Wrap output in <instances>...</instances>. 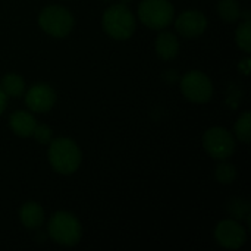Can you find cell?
<instances>
[{"instance_id":"1","label":"cell","mask_w":251,"mask_h":251,"mask_svg":"<svg viewBox=\"0 0 251 251\" xmlns=\"http://www.w3.org/2000/svg\"><path fill=\"white\" fill-rule=\"evenodd\" d=\"M49 144V162L56 172L71 175L79 168L82 156L75 141L71 138H56Z\"/></svg>"},{"instance_id":"2","label":"cell","mask_w":251,"mask_h":251,"mask_svg":"<svg viewBox=\"0 0 251 251\" xmlns=\"http://www.w3.org/2000/svg\"><path fill=\"white\" fill-rule=\"evenodd\" d=\"M103 28L112 38L126 40L135 31V18L125 4H115L103 15Z\"/></svg>"},{"instance_id":"3","label":"cell","mask_w":251,"mask_h":251,"mask_svg":"<svg viewBox=\"0 0 251 251\" xmlns=\"http://www.w3.org/2000/svg\"><path fill=\"white\" fill-rule=\"evenodd\" d=\"M49 234L57 244L71 247L79 243L82 229L79 221L74 215L68 212H57L49 222Z\"/></svg>"},{"instance_id":"4","label":"cell","mask_w":251,"mask_h":251,"mask_svg":"<svg viewBox=\"0 0 251 251\" xmlns=\"http://www.w3.org/2000/svg\"><path fill=\"white\" fill-rule=\"evenodd\" d=\"M174 6L169 0H143L138 6L140 21L151 29H163L174 19Z\"/></svg>"},{"instance_id":"5","label":"cell","mask_w":251,"mask_h":251,"mask_svg":"<svg viewBox=\"0 0 251 251\" xmlns=\"http://www.w3.org/2000/svg\"><path fill=\"white\" fill-rule=\"evenodd\" d=\"M38 24L44 32L51 37H66L74 28L72 13L60 6H47L38 16Z\"/></svg>"},{"instance_id":"6","label":"cell","mask_w":251,"mask_h":251,"mask_svg":"<svg viewBox=\"0 0 251 251\" xmlns=\"http://www.w3.org/2000/svg\"><path fill=\"white\" fill-rule=\"evenodd\" d=\"M206 151L216 160H225L235 151V140L229 131L221 126H213L203 137Z\"/></svg>"},{"instance_id":"7","label":"cell","mask_w":251,"mask_h":251,"mask_svg":"<svg viewBox=\"0 0 251 251\" xmlns=\"http://www.w3.org/2000/svg\"><path fill=\"white\" fill-rule=\"evenodd\" d=\"M184 96L193 103H207L213 94V84L210 78L200 71H190L181 81Z\"/></svg>"},{"instance_id":"8","label":"cell","mask_w":251,"mask_h":251,"mask_svg":"<svg viewBox=\"0 0 251 251\" xmlns=\"http://www.w3.org/2000/svg\"><path fill=\"white\" fill-rule=\"evenodd\" d=\"M215 238L216 241L229 250H237L240 247H243V244L246 243L247 234L246 229L237 222V221H222L219 222V225L215 229Z\"/></svg>"},{"instance_id":"9","label":"cell","mask_w":251,"mask_h":251,"mask_svg":"<svg viewBox=\"0 0 251 251\" xmlns=\"http://www.w3.org/2000/svg\"><path fill=\"white\" fill-rule=\"evenodd\" d=\"M25 103L32 112L44 113L54 106L56 93L47 84H35L28 90L25 96Z\"/></svg>"},{"instance_id":"10","label":"cell","mask_w":251,"mask_h":251,"mask_svg":"<svg viewBox=\"0 0 251 251\" xmlns=\"http://www.w3.org/2000/svg\"><path fill=\"white\" fill-rule=\"evenodd\" d=\"M175 28L181 35L187 38H194L206 31L207 18L204 16V13L199 10H187L178 16L175 22Z\"/></svg>"},{"instance_id":"11","label":"cell","mask_w":251,"mask_h":251,"mask_svg":"<svg viewBox=\"0 0 251 251\" xmlns=\"http://www.w3.org/2000/svg\"><path fill=\"white\" fill-rule=\"evenodd\" d=\"M10 128L12 131L18 135V137H31L35 126H37V122L34 119V116L28 112H15L12 113L10 119Z\"/></svg>"},{"instance_id":"12","label":"cell","mask_w":251,"mask_h":251,"mask_svg":"<svg viewBox=\"0 0 251 251\" xmlns=\"http://www.w3.org/2000/svg\"><path fill=\"white\" fill-rule=\"evenodd\" d=\"M19 219L22 222V225L28 229H35L38 228L43 221H44V212L41 209L40 204L34 203V201H29V203H25L22 207H21V212H19Z\"/></svg>"},{"instance_id":"13","label":"cell","mask_w":251,"mask_h":251,"mask_svg":"<svg viewBox=\"0 0 251 251\" xmlns=\"http://www.w3.org/2000/svg\"><path fill=\"white\" fill-rule=\"evenodd\" d=\"M156 51L163 60H172L179 51V41L171 32H162L156 38Z\"/></svg>"},{"instance_id":"14","label":"cell","mask_w":251,"mask_h":251,"mask_svg":"<svg viewBox=\"0 0 251 251\" xmlns=\"http://www.w3.org/2000/svg\"><path fill=\"white\" fill-rule=\"evenodd\" d=\"M0 88L3 90V93L6 96L10 97H19L24 91H25V81L21 75L16 74H7L4 75V78L1 79V85Z\"/></svg>"},{"instance_id":"15","label":"cell","mask_w":251,"mask_h":251,"mask_svg":"<svg viewBox=\"0 0 251 251\" xmlns=\"http://www.w3.org/2000/svg\"><path fill=\"white\" fill-rule=\"evenodd\" d=\"M218 12L225 22H235L241 16V9L237 0H221Z\"/></svg>"},{"instance_id":"16","label":"cell","mask_w":251,"mask_h":251,"mask_svg":"<svg viewBox=\"0 0 251 251\" xmlns=\"http://www.w3.org/2000/svg\"><path fill=\"white\" fill-rule=\"evenodd\" d=\"M235 134L240 141L249 143L251 140V115L250 112L243 113L235 124Z\"/></svg>"},{"instance_id":"17","label":"cell","mask_w":251,"mask_h":251,"mask_svg":"<svg viewBox=\"0 0 251 251\" xmlns=\"http://www.w3.org/2000/svg\"><path fill=\"white\" fill-rule=\"evenodd\" d=\"M251 24L249 19H246V22H243L237 32H235V40H237V44L247 53L251 51Z\"/></svg>"},{"instance_id":"18","label":"cell","mask_w":251,"mask_h":251,"mask_svg":"<svg viewBox=\"0 0 251 251\" xmlns=\"http://www.w3.org/2000/svg\"><path fill=\"white\" fill-rule=\"evenodd\" d=\"M216 179L221 182V184H232L237 178V169L234 165L231 163H221L218 168H216Z\"/></svg>"},{"instance_id":"19","label":"cell","mask_w":251,"mask_h":251,"mask_svg":"<svg viewBox=\"0 0 251 251\" xmlns=\"http://www.w3.org/2000/svg\"><path fill=\"white\" fill-rule=\"evenodd\" d=\"M34 138L40 143V144H49L51 141V129L47 125H37L34 132H32Z\"/></svg>"},{"instance_id":"20","label":"cell","mask_w":251,"mask_h":251,"mask_svg":"<svg viewBox=\"0 0 251 251\" xmlns=\"http://www.w3.org/2000/svg\"><path fill=\"white\" fill-rule=\"evenodd\" d=\"M231 213L234 215V218H244V216H249L250 215V206L247 201L244 200H234L231 203Z\"/></svg>"},{"instance_id":"21","label":"cell","mask_w":251,"mask_h":251,"mask_svg":"<svg viewBox=\"0 0 251 251\" xmlns=\"http://www.w3.org/2000/svg\"><path fill=\"white\" fill-rule=\"evenodd\" d=\"M6 94L3 93V90L0 88V115H1V112L4 110V107H6Z\"/></svg>"},{"instance_id":"22","label":"cell","mask_w":251,"mask_h":251,"mask_svg":"<svg viewBox=\"0 0 251 251\" xmlns=\"http://www.w3.org/2000/svg\"><path fill=\"white\" fill-rule=\"evenodd\" d=\"M250 59H246L240 66H241V69H243V72L246 74V75H249V72H250Z\"/></svg>"},{"instance_id":"23","label":"cell","mask_w":251,"mask_h":251,"mask_svg":"<svg viewBox=\"0 0 251 251\" xmlns=\"http://www.w3.org/2000/svg\"><path fill=\"white\" fill-rule=\"evenodd\" d=\"M126 3V0H122V4H125Z\"/></svg>"}]
</instances>
